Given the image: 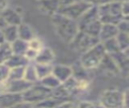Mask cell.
<instances>
[{
    "instance_id": "11",
    "label": "cell",
    "mask_w": 129,
    "mask_h": 108,
    "mask_svg": "<svg viewBox=\"0 0 129 108\" xmlns=\"http://www.w3.org/2000/svg\"><path fill=\"white\" fill-rule=\"evenodd\" d=\"M51 74L60 83H62L73 75V69L72 67L67 65H55V66H52Z\"/></svg>"
},
{
    "instance_id": "13",
    "label": "cell",
    "mask_w": 129,
    "mask_h": 108,
    "mask_svg": "<svg viewBox=\"0 0 129 108\" xmlns=\"http://www.w3.org/2000/svg\"><path fill=\"white\" fill-rule=\"evenodd\" d=\"M98 68H100L102 71H104L106 73H110V74H113V75L120 74L118 67L116 66L115 62L113 61V59L111 58V56L109 53L104 55V57L102 58Z\"/></svg>"
},
{
    "instance_id": "25",
    "label": "cell",
    "mask_w": 129,
    "mask_h": 108,
    "mask_svg": "<svg viewBox=\"0 0 129 108\" xmlns=\"http://www.w3.org/2000/svg\"><path fill=\"white\" fill-rule=\"evenodd\" d=\"M39 82H40L41 85L47 87L48 89H54V88H56L57 86H59V85L61 84L52 74H49V75H47L46 77L40 79Z\"/></svg>"
},
{
    "instance_id": "21",
    "label": "cell",
    "mask_w": 129,
    "mask_h": 108,
    "mask_svg": "<svg viewBox=\"0 0 129 108\" xmlns=\"http://www.w3.org/2000/svg\"><path fill=\"white\" fill-rule=\"evenodd\" d=\"M101 26H102V22L100 21V19H97L89 24H87L83 29H81L82 31L92 35V36H96L98 37L99 36V33H100V30H101Z\"/></svg>"
},
{
    "instance_id": "9",
    "label": "cell",
    "mask_w": 129,
    "mask_h": 108,
    "mask_svg": "<svg viewBox=\"0 0 129 108\" xmlns=\"http://www.w3.org/2000/svg\"><path fill=\"white\" fill-rule=\"evenodd\" d=\"M99 19V10H98V6L96 5H92L89 9H87L78 19H77V24H78V28L79 30L83 29L87 24L95 21Z\"/></svg>"
},
{
    "instance_id": "39",
    "label": "cell",
    "mask_w": 129,
    "mask_h": 108,
    "mask_svg": "<svg viewBox=\"0 0 129 108\" xmlns=\"http://www.w3.org/2000/svg\"><path fill=\"white\" fill-rule=\"evenodd\" d=\"M6 25H7V23L5 22L4 18H3V17L1 16V14H0V30H2Z\"/></svg>"
},
{
    "instance_id": "10",
    "label": "cell",
    "mask_w": 129,
    "mask_h": 108,
    "mask_svg": "<svg viewBox=\"0 0 129 108\" xmlns=\"http://www.w3.org/2000/svg\"><path fill=\"white\" fill-rule=\"evenodd\" d=\"M22 101L20 93H0V106L1 107H15Z\"/></svg>"
},
{
    "instance_id": "32",
    "label": "cell",
    "mask_w": 129,
    "mask_h": 108,
    "mask_svg": "<svg viewBox=\"0 0 129 108\" xmlns=\"http://www.w3.org/2000/svg\"><path fill=\"white\" fill-rule=\"evenodd\" d=\"M36 55H37V50H35V49H32V48H30V47H28L27 49H26V51L24 52V57L29 61V62H33L34 61V59H35V57H36Z\"/></svg>"
},
{
    "instance_id": "20",
    "label": "cell",
    "mask_w": 129,
    "mask_h": 108,
    "mask_svg": "<svg viewBox=\"0 0 129 108\" xmlns=\"http://www.w3.org/2000/svg\"><path fill=\"white\" fill-rule=\"evenodd\" d=\"M11 46V50L12 53H16V55H24V52L26 51V49L28 48V42L20 39V38H16L14 41H12L10 43Z\"/></svg>"
},
{
    "instance_id": "6",
    "label": "cell",
    "mask_w": 129,
    "mask_h": 108,
    "mask_svg": "<svg viewBox=\"0 0 129 108\" xmlns=\"http://www.w3.org/2000/svg\"><path fill=\"white\" fill-rule=\"evenodd\" d=\"M91 6L92 4H90L89 2L85 0H80L79 2H76L68 6H59L56 13H59L68 18H71L77 21V19Z\"/></svg>"
},
{
    "instance_id": "30",
    "label": "cell",
    "mask_w": 129,
    "mask_h": 108,
    "mask_svg": "<svg viewBox=\"0 0 129 108\" xmlns=\"http://www.w3.org/2000/svg\"><path fill=\"white\" fill-rule=\"evenodd\" d=\"M28 42V47H30V48H32V49H35V50H39L40 48H42L43 47V45H42V42L38 39V38H36V37H33L32 39H30L29 41H27Z\"/></svg>"
},
{
    "instance_id": "12",
    "label": "cell",
    "mask_w": 129,
    "mask_h": 108,
    "mask_svg": "<svg viewBox=\"0 0 129 108\" xmlns=\"http://www.w3.org/2000/svg\"><path fill=\"white\" fill-rule=\"evenodd\" d=\"M0 14L4 18L5 22L9 25H19L22 22L21 15L15 9H11V8L6 7L4 10H2L0 12Z\"/></svg>"
},
{
    "instance_id": "1",
    "label": "cell",
    "mask_w": 129,
    "mask_h": 108,
    "mask_svg": "<svg viewBox=\"0 0 129 108\" xmlns=\"http://www.w3.org/2000/svg\"><path fill=\"white\" fill-rule=\"evenodd\" d=\"M51 20L57 35L67 42H70L74 38L76 33L79 31L76 20L68 18L59 13L52 14Z\"/></svg>"
},
{
    "instance_id": "8",
    "label": "cell",
    "mask_w": 129,
    "mask_h": 108,
    "mask_svg": "<svg viewBox=\"0 0 129 108\" xmlns=\"http://www.w3.org/2000/svg\"><path fill=\"white\" fill-rule=\"evenodd\" d=\"M128 49H124V50H119L113 53H109L111 56V58L113 59V61L115 62L116 66L119 69V72L121 74H127L128 69H129V53H128Z\"/></svg>"
},
{
    "instance_id": "40",
    "label": "cell",
    "mask_w": 129,
    "mask_h": 108,
    "mask_svg": "<svg viewBox=\"0 0 129 108\" xmlns=\"http://www.w3.org/2000/svg\"><path fill=\"white\" fill-rule=\"evenodd\" d=\"M5 42V38H4V35H3V32L2 30H0V44Z\"/></svg>"
},
{
    "instance_id": "27",
    "label": "cell",
    "mask_w": 129,
    "mask_h": 108,
    "mask_svg": "<svg viewBox=\"0 0 129 108\" xmlns=\"http://www.w3.org/2000/svg\"><path fill=\"white\" fill-rule=\"evenodd\" d=\"M12 55L11 46L9 42H3L0 44V64H4L6 60Z\"/></svg>"
},
{
    "instance_id": "35",
    "label": "cell",
    "mask_w": 129,
    "mask_h": 108,
    "mask_svg": "<svg viewBox=\"0 0 129 108\" xmlns=\"http://www.w3.org/2000/svg\"><path fill=\"white\" fill-rule=\"evenodd\" d=\"M79 1L80 0H58V3H59V6H68Z\"/></svg>"
},
{
    "instance_id": "31",
    "label": "cell",
    "mask_w": 129,
    "mask_h": 108,
    "mask_svg": "<svg viewBox=\"0 0 129 108\" xmlns=\"http://www.w3.org/2000/svg\"><path fill=\"white\" fill-rule=\"evenodd\" d=\"M9 73V68L5 64H0V82L7 80Z\"/></svg>"
},
{
    "instance_id": "5",
    "label": "cell",
    "mask_w": 129,
    "mask_h": 108,
    "mask_svg": "<svg viewBox=\"0 0 129 108\" xmlns=\"http://www.w3.org/2000/svg\"><path fill=\"white\" fill-rule=\"evenodd\" d=\"M99 42H100L99 37L92 36L82 30H79L69 43L71 44V47L74 50H76L77 52L83 53L84 51L88 50L89 48H91L92 46L96 45Z\"/></svg>"
},
{
    "instance_id": "37",
    "label": "cell",
    "mask_w": 129,
    "mask_h": 108,
    "mask_svg": "<svg viewBox=\"0 0 129 108\" xmlns=\"http://www.w3.org/2000/svg\"><path fill=\"white\" fill-rule=\"evenodd\" d=\"M8 5V0H0V12L4 10Z\"/></svg>"
},
{
    "instance_id": "29",
    "label": "cell",
    "mask_w": 129,
    "mask_h": 108,
    "mask_svg": "<svg viewBox=\"0 0 129 108\" xmlns=\"http://www.w3.org/2000/svg\"><path fill=\"white\" fill-rule=\"evenodd\" d=\"M116 27L118 31L121 32H129V22H128V17H123L119 22L116 24Z\"/></svg>"
},
{
    "instance_id": "18",
    "label": "cell",
    "mask_w": 129,
    "mask_h": 108,
    "mask_svg": "<svg viewBox=\"0 0 129 108\" xmlns=\"http://www.w3.org/2000/svg\"><path fill=\"white\" fill-rule=\"evenodd\" d=\"M39 7L43 12L52 15L57 12L59 3L58 0H39Z\"/></svg>"
},
{
    "instance_id": "24",
    "label": "cell",
    "mask_w": 129,
    "mask_h": 108,
    "mask_svg": "<svg viewBox=\"0 0 129 108\" xmlns=\"http://www.w3.org/2000/svg\"><path fill=\"white\" fill-rule=\"evenodd\" d=\"M101 43H102V45H103L106 53H113V52H116V51L121 50L115 37L105 39V40L101 41Z\"/></svg>"
},
{
    "instance_id": "33",
    "label": "cell",
    "mask_w": 129,
    "mask_h": 108,
    "mask_svg": "<svg viewBox=\"0 0 129 108\" xmlns=\"http://www.w3.org/2000/svg\"><path fill=\"white\" fill-rule=\"evenodd\" d=\"M121 13L123 17H128L129 14V6H128V0L121 1Z\"/></svg>"
},
{
    "instance_id": "28",
    "label": "cell",
    "mask_w": 129,
    "mask_h": 108,
    "mask_svg": "<svg viewBox=\"0 0 129 108\" xmlns=\"http://www.w3.org/2000/svg\"><path fill=\"white\" fill-rule=\"evenodd\" d=\"M24 68H25V66L9 69L7 80H20V79H23V76H24Z\"/></svg>"
},
{
    "instance_id": "38",
    "label": "cell",
    "mask_w": 129,
    "mask_h": 108,
    "mask_svg": "<svg viewBox=\"0 0 129 108\" xmlns=\"http://www.w3.org/2000/svg\"><path fill=\"white\" fill-rule=\"evenodd\" d=\"M77 106H79V107H91V106H94V104L93 103H90V102L84 101V102H80Z\"/></svg>"
},
{
    "instance_id": "3",
    "label": "cell",
    "mask_w": 129,
    "mask_h": 108,
    "mask_svg": "<svg viewBox=\"0 0 129 108\" xmlns=\"http://www.w3.org/2000/svg\"><path fill=\"white\" fill-rule=\"evenodd\" d=\"M106 53L101 41L96 45L92 46L88 50L84 51L80 59V64L83 68L87 70H93L98 68L102 58Z\"/></svg>"
},
{
    "instance_id": "15",
    "label": "cell",
    "mask_w": 129,
    "mask_h": 108,
    "mask_svg": "<svg viewBox=\"0 0 129 108\" xmlns=\"http://www.w3.org/2000/svg\"><path fill=\"white\" fill-rule=\"evenodd\" d=\"M118 33V29L115 24H110V23H102L101 30L99 33V39L100 41H103L108 38L115 37L116 34Z\"/></svg>"
},
{
    "instance_id": "16",
    "label": "cell",
    "mask_w": 129,
    "mask_h": 108,
    "mask_svg": "<svg viewBox=\"0 0 129 108\" xmlns=\"http://www.w3.org/2000/svg\"><path fill=\"white\" fill-rule=\"evenodd\" d=\"M29 63V61L23 56V55H16V53H12L4 63L9 69L12 68H16V67H23L26 66Z\"/></svg>"
},
{
    "instance_id": "14",
    "label": "cell",
    "mask_w": 129,
    "mask_h": 108,
    "mask_svg": "<svg viewBox=\"0 0 129 108\" xmlns=\"http://www.w3.org/2000/svg\"><path fill=\"white\" fill-rule=\"evenodd\" d=\"M54 60L53 51L48 47H42L37 51V55L34 59V63L37 64H51Z\"/></svg>"
},
{
    "instance_id": "4",
    "label": "cell",
    "mask_w": 129,
    "mask_h": 108,
    "mask_svg": "<svg viewBox=\"0 0 129 108\" xmlns=\"http://www.w3.org/2000/svg\"><path fill=\"white\" fill-rule=\"evenodd\" d=\"M50 94H51V89H48L47 87L41 84L36 85L35 83H33L28 89H26L23 93H21V96H22V101L30 103L33 106L35 103L50 97Z\"/></svg>"
},
{
    "instance_id": "23",
    "label": "cell",
    "mask_w": 129,
    "mask_h": 108,
    "mask_svg": "<svg viewBox=\"0 0 129 108\" xmlns=\"http://www.w3.org/2000/svg\"><path fill=\"white\" fill-rule=\"evenodd\" d=\"M34 68H35V72H36L38 81L40 79L46 77L47 75L51 74V71H52L51 64H37V63H34Z\"/></svg>"
},
{
    "instance_id": "17",
    "label": "cell",
    "mask_w": 129,
    "mask_h": 108,
    "mask_svg": "<svg viewBox=\"0 0 129 108\" xmlns=\"http://www.w3.org/2000/svg\"><path fill=\"white\" fill-rule=\"evenodd\" d=\"M17 32H18V38L23 39L25 41H29L30 39L35 37L33 29L28 24L22 22L19 25H17Z\"/></svg>"
},
{
    "instance_id": "2",
    "label": "cell",
    "mask_w": 129,
    "mask_h": 108,
    "mask_svg": "<svg viewBox=\"0 0 129 108\" xmlns=\"http://www.w3.org/2000/svg\"><path fill=\"white\" fill-rule=\"evenodd\" d=\"M99 10V19L102 23L117 24L119 20L123 18L121 13V2L119 1H110L108 3L98 6Z\"/></svg>"
},
{
    "instance_id": "7",
    "label": "cell",
    "mask_w": 129,
    "mask_h": 108,
    "mask_svg": "<svg viewBox=\"0 0 129 108\" xmlns=\"http://www.w3.org/2000/svg\"><path fill=\"white\" fill-rule=\"evenodd\" d=\"M100 104L108 108L123 107V93L118 90L104 91L100 97Z\"/></svg>"
},
{
    "instance_id": "22",
    "label": "cell",
    "mask_w": 129,
    "mask_h": 108,
    "mask_svg": "<svg viewBox=\"0 0 129 108\" xmlns=\"http://www.w3.org/2000/svg\"><path fill=\"white\" fill-rule=\"evenodd\" d=\"M23 79L27 82L30 83H36L38 81L36 72H35V68H34V63H28L25 68H24V76Z\"/></svg>"
},
{
    "instance_id": "36",
    "label": "cell",
    "mask_w": 129,
    "mask_h": 108,
    "mask_svg": "<svg viewBox=\"0 0 129 108\" xmlns=\"http://www.w3.org/2000/svg\"><path fill=\"white\" fill-rule=\"evenodd\" d=\"M128 106V90L123 93V107Z\"/></svg>"
},
{
    "instance_id": "34",
    "label": "cell",
    "mask_w": 129,
    "mask_h": 108,
    "mask_svg": "<svg viewBox=\"0 0 129 108\" xmlns=\"http://www.w3.org/2000/svg\"><path fill=\"white\" fill-rule=\"evenodd\" d=\"M87 2H89L90 4L92 5H96V6H99V5H102V4H105V3H108L112 0H85Z\"/></svg>"
},
{
    "instance_id": "26",
    "label": "cell",
    "mask_w": 129,
    "mask_h": 108,
    "mask_svg": "<svg viewBox=\"0 0 129 108\" xmlns=\"http://www.w3.org/2000/svg\"><path fill=\"white\" fill-rule=\"evenodd\" d=\"M115 38H116L117 43H118V45H119L121 50L129 48V35H128L127 32L118 31V33L116 34Z\"/></svg>"
},
{
    "instance_id": "19",
    "label": "cell",
    "mask_w": 129,
    "mask_h": 108,
    "mask_svg": "<svg viewBox=\"0 0 129 108\" xmlns=\"http://www.w3.org/2000/svg\"><path fill=\"white\" fill-rule=\"evenodd\" d=\"M4 38L6 42L11 43L14 41L16 38H18V32H17V25H9L7 24L3 29H2Z\"/></svg>"
}]
</instances>
